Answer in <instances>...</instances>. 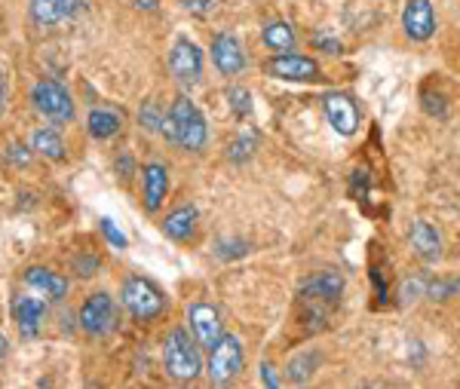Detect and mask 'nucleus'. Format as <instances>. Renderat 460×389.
Segmentation results:
<instances>
[{
    "mask_svg": "<svg viewBox=\"0 0 460 389\" xmlns=\"http://www.w3.org/2000/svg\"><path fill=\"white\" fill-rule=\"evenodd\" d=\"M89 6V0H31V19L37 25H58L77 16Z\"/></svg>",
    "mask_w": 460,
    "mask_h": 389,
    "instance_id": "obj_14",
    "label": "nucleus"
},
{
    "mask_svg": "<svg viewBox=\"0 0 460 389\" xmlns=\"http://www.w3.org/2000/svg\"><path fill=\"white\" fill-rule=\"evenodd\" d=\"M261 384L264 386H279V384H283V380L273 374V365H261Z\"/></svg>",
    "mask_w": 460,
    "mask_h": 389,
    "instance_id": "obj_34",
    "label": "nucleus"
},
{
    "mask_svg": "<svg viewBox=\"0 0 460 389\" xmlns=\"http://www.w3.org/2000/svg\"><path fill=\"white\" fill-rule=\"evenodd\" d=\"M261 40L273 52H292L295 49V28L288 22H267L261 28Z\"/></svg>",
    "mask_w": 460,
    "mask_h": 389,
    "instance_id": "obj_20",
    "label": "nucleus"
},
{
    "mask_svg": "<svg viewBox=\"0 0 460 389\" xmlns=\"http://www.w3.org/2000/svg\"><path fill=\"white\" fill-rule=\"evenodd\" d=\"M197 221H199L197 208L181 206V208H175L172 215H166V221H163V234H166L169 239H175V243H188L197 230Z\"/></svg>",
    "mask_w": 460,
    "mask_h": 389,
    "instance_id": "obj_18",
    "label": "nucleus"
},
{
    "mask_svg": "<svg viewBox=\"0 0 460 389\" xmlns=\"http://www.w3.org/2000/svg\"><path fill=\"white\" fill-rule=\"evenodd\" d=\"M310 40H314V47H316V49L329 52V56H341V52H344V47H341V40H335V37H329V34H323V31L314 34Z\"/></svg>",
    "mask_w": 460,
    "mask_h": 389,
    "instance_id": "obj_29",
    "label": "nucleus"
},
{
    "mask_svg": "<svg viewBox=\"0 0 460 389\" xmlns=\"http://www.w3.org/2000/svg\"><path fill=\"white\" fill-rule=\"evenodd\" d=\"M169 71H172L178 84L188 89L199 84V77H203V52H199L194 40L178 37L172 43V49H169Z\"/></svg>",
    "mask_w": 460,
    "mask_h": 389,
    "instance_id": "obj_8",
    "label": "nucleus"
},
{
    "mask_svg": "<svg viewBox=\"0 0 460 389\" xmlns=\"http://www.w3.org/2000/svg\"><path fill=\"white\" fill-rule=\"evenodd\" d=\"M323 111H325V119L332 123V129L338 132V136L350 138L356 136V129H359V104L353 102V95L347 93H325L323 95Z\"/></svg>",
    "mask_w": 460,
    "mask_h": 389,
    "instance_id": "obj_9",
    "label": "nucleus"
},
{
    "mask_svg": "<svg viewBox=\"0 0 460 389\" xmlns=\"http://www.w3.org/2000/svg\"><path fill=\"white\" fill-rule=\"evenodd\" d=\"M117 169H120V178H129L132 175V160H129V156H123V160L117 163Z\"/></svg>",
    "mask_w": 460,
    "mask_h": 389,
    "instance_id": "obj_36",
    "label": "nucleus"
},
{
    "mask_svg": "<svg viewBox=\"0 0 460 389\" xmlns=\"http://www.w3.org/2000/svg\"><path fill=\"white\" fill-rule=\"evenodd\" d=\"M188 322H190V332H194V338L199 347H206V349H212L215 343H218V338L225 332H221V316H218V310L209 304H194L188 310Z\"/></svg>",
    "mask_w": 460,
    "mask_h": 389,
    "instance_id": "obj_13",
    "label": "nucleus"
},
{
    "mask_svg": "<svg viewBox=\"0 0 460 389\" xmlns=\"http://www.w3.org/2000/svg\"><path fill=\"white\" fill-rule=\"evenodd\" d=\"M178 4L184 6V10H190V13H197V16H206V13L215 6V0H178Z\"/></svg>",
    "mask_w": 460,
    "mask_h": 389,
    "instance_id": "obj_33",
    "label": "nucleus"
},
{
    "mask_svg": "<svg viewBox=\"0 0 460 389\" xmlns=\"http://www.w3.org/2000/svg\"><path fill=\"white\" fill-rule=\"evenodd\" d=\"M142 181H145V208L147 212H157L169 193V172L163 163H147L142 169Z\"/></svg>",
    "mask_w": 460,
    "mask_h": 389,
    "instance_id": "obj_16",
    "label": "nucleus"
},
{
    "mask_svg": "<svg viewBox=\"0 0 460 389\" xmlns=\"http://www.w3.org/2000/svg\"><path fill=\"white\" fill-rule=\"evenodd\" d=\"M341 295H344V276L338 270L310 273L298 288V306L304 313V322H310V325L319 322L323 325L332 316V310L338 306Z\"/></svg>",
    "mask_w": 460,
    "mask_h": 389,
    "instance_id": "obj_1",
    "label": "nucleus"
},
{
    "mask_svg": "<svg viewBox=\"0 0 460 389\" xmlns=\"http://www.w3.org/2000/svg\"><path fill=\"white\" fill-rule=\"evenodd\" d=\"M117 325V306H114V297L105 295V291H95L89 295L84 306H80V328L86 334H108L111 328Z\"/></svg>",
    "mask_w": 460,
    "mask_h": 389,
    "instance_id": "obj_10",
    "label": "nucleus"
},
{
    "mask_svg": "<svg viewBox=\"0 0 460 389\" xmlns=\"http://www.w3.org/2000/svg\"><path fill=\"white\" fill-rule=\"evenodd\" d=\"M163 117H166V114H163V108L157 102H145L142 111H138V123H142L147 132H160Z\"/></svg>",
    "mask_w": 460,
    "mask_h": 389,
    "instance_id": "obj_26",
    "label": "nucleus"
},
{
    "mask_svg": "<svg viewBox=\"0 0 460 389\" xmlns=\"http://www.w3.org/2000/svg\"><path fill=\"white\" fill-rule=\"evenodd\" d=\"M25 282L37 291H43L47 297H53V301H62L65 295H68V279H62L58 273L47 270V267H28L25 270Z\"/></svg>",
    "mask_w": 460,
    "mask_h": 389,
    "instance_id": "obj_19",
    "label": "nucleus"
},
{
    "mask_svg": "<svg viewBox=\"0 0 460 389\" xmlns=\"http://www.w3.org/2000/svg\"><path fill=\"white\" fill-rule=\"evenodd\" d=\"M102 234L108 236V243H111V245H117V249H126V236L120 234V230H114V224H111L108 218L102 221Z\"/></svg>",
    "mask_w": 460,
    "mask_h": 389,
    "instance_id": "obj_32",
    "label": "nucleus"
},
{
    "mask_svg": "<svg viewBox=\"0 0 460 389\" xmlns=\"http://www.w3.org/2000/svg\"><path fill=\"white\" fill-rule=\"evenodd\" d=\"M212 62H215V68H218V74H225V77H240L249 65L243 43L227 31L212 37Z\"/></svg>",
    "mask_w": 460,
    "mask_h": 389,
    "instance_id": "obj_11",
    "label": "nucleus"
},
{
    "mask_svg": "<svg viewBox=\"0 0 460 389\" xmlns=\"http://www.w3.org/2000/svg\"><path fill=\"white\" fill-rule=\"evenodd\" d=\"M4 356H6V340L0 338V358H4Z\"/></svg>",
    "mask_w": 460,
    "mask_h": 389,
    "instance_id": "obj_38",
    "label": "nucleus"
},
{
    "mask_svg": "<svg viewBox=\"0 0 460 389\" xmlns=\"http://www.w3.org/2000/svg\"><path fill=\"white\" fill-rule=\"evenodd\" d=\"M227 102H230V111H234V117L246 119L252 114V95H249V89L230 86L227 89Z\"/></svg>",
    "mask_w": 460,
    "mask_h": 389,
    "instance_id": "obj_25",
    "label": "nucleus"
},
{
    "mask_svg": "<svg viewBox=\"0 0 460 389\" xmlns=\"http://www.w3.org/2000/svg\"><path fill=\"white\" fill-rule=\"evenodd\" d=\"M120 297H123V306L138 322H151L166 310V297H163V291L154 286L151 279H145V276H129L120 288Z\"/></svg>",
    "mask_w": 460,
    "mask_h": 389,
    "instance_id": "obj_4",
    "label": "nucleus"
},
{
    "mask_svg": "<svg viewBox=\"0 0 460 389\" xmlns=\"http://www.w3.org/2000/svg\"><path fill=\"white\" fill-rule=\"evenodd\" d=\"M264 74L273 80H286V84H314V80H323V68L310 56H298V52H273L264 62Z\"/></svg>",
    "mask_w": 460,
    "mask_h": 389,
    "instance_id": "obj_6",
    "label": "nucleus"
},
{
    "mask_svg": "<svg viewBox=\"0 0 460 389\" xmlns=\"http://www.w3.org/2000/svg\"><path fill=\"white\" fill-rule=\"evenodd\" d=\"M163 365H166L169 377L181 380V384L197 380L199 371H203V356H199L197 338L190 340V334L184 328H175L166 338V347H163Z\"/></svg>",
    "mask_w": 460,
    "mask_h": 389,
    "instance_id": "obj_2",
    "label": "nucleus"
},
{
    "mask_svg": "<svg viewBox=\"0 0 460 389\" xmlns=\"http://www.w3.org/2000/svg\"><path fill=\"white\" fill-rule=\"evenodd\" d=\"M460 288V279H436L427 286V297L429 301H448V297H455Z\"/></svg>",
    "mask_w": 460,
    "mask_h": 389,
    "instance_id": "obj_27",
    "label": "nucleus"
},
{
    "mask_svg": "<svg viewBox=\"0 0 460 389\" xmlns=\"http://www.w3.org/2000/svg\"><path fill=\"white\" fill-rule=\"evenodd\" d=\"M4 108H6V80L0 74V114H4Z\"/></svg>",
    "mask_w": 460,
    "mask_h": 389,
    "instance_id": "obj_37",
    "label": "nucleus"
},
{
    "mask_svg": "<svg viewBox=\"0 0 460 389\" xmlns=\"http://www.w3.org/2000/svg\"><path fill=\"white\" fill-rule=\"evenodd\" d=\"M246 365V353H243V340L236 334H221L218 343L209 349V365H206V374L215 386H225Z\"/></svg>",
    "mask_w": 460,
    "mask_h": 389,
    "instance_id": "obj_5",
    "label": "nucleus"
},
{
    "mask_svg": "<svg viewBox=\"0 0 460 389\" xmlns=\"http://www.w3.org/2000/svg\"><path fill=\"white\" fill-rule=\"evenodd\" d=\"M31 102L37 108V114H43L53 123H71L74 119V99L71 93L56 80H40L31 89Z\"/></svg>",
    "mask_w": 460,
    "mask_h": 389,
    "instance_id": "obj_7",
    "label": "nucleus"
},
{
    "mask_svg": "<svg viewBox=\"0 0 460 389\" xmlns=\"http://www.w3.org/2000/svg\"><path fill=\"white\" fill-rule=\"evenodd\" d=\"M169 117L175 123V145L188 154H199L206 147V138H209V129H206V117L199 114V108L188 95H178L169 108Z\"/></svg>",
    "mask_w": 460,
    "mask_h": 389,
    "instance_id": "obj_3",
    "label": "nucleus"
},
{
    "mask_svg": "<svg viewBox=\"0 0 460 389\" xmlns=\"http://www.w3.org/2000/svg\"><path fill=\"white\" fill-rule=\"evenodd\" d=\"M13 316H16L22 334L34 338V334L40 332L43 316H47V306L37 301V297H16V301H13Z\"/></svg>",
    "mask_w": 460,
    "mask_h": 389,
    "instance_id": "obj_17",
    "label": "nucleus"
},
{
    "mask_svg": "<svg viewBox=\"0 0 460 389\" xmlns=\"http://www.w3.org/2000/svg\"><path fill=\"white\" fill-rule=\"evenodd\" d=\"M319 362H323V353H319V349H307V353L292 356L288 358V368H286L288 380H292V384H307V380L316 374Z\"/></svg>",
    "mask_w": 460,
    "mask_h": 389,
    "instance_id": "obj_21",
    "label": "nucleus"
},
{
    "mask_svg": "<svg viewBox=\"0 0 460 389\" xmlns=\"http://www.w3.org/2000/svg\"><path fill=\"white\" fill-rule=\"evenodd\" d=\"M6 160H10L13 166H28V160H31V154H28L22 145H10V147H6Z\"/></svg>",
    "mask_w": 460,
    "mask_h": 389,
    "instance_id": "obj_31",
    "label": "nucleus"
},
{
    "mask_svg": "<svg viewBox=\"0 0 460 389\" xmlns=\"http://www.w3.org/2000/svg\"><path fill=\"white\" fill-rule=\"evenodd\" d=\"M31 141H34V151L43 154L47 160H53V163H62L65 160V145H62V138H58V132H53V129H37Z\"/></svg>",
    "mask_w": 460,
    "mask_h": 389,
    "instance_id": "obj_23",
    "label": "nucleus"
},
{
    "mask_svg": "<svg viewBox=\"0 0 460 389\" xmlns=\"http://www.w3.org/2000/svg\"><path fill=\"white\" fill-rule=\"evenodd\" d=\"M136 10H145V13H157L160 10V0H129Z\"/></svg>",
    "mask_w": 460,
    "mask_h": 389,
    "instance_id": "obj_35",
    "label": "nucleus"
},
{
    "mask_svg": "<svg viewBox=\"0 0 460 389\" xmlns=\"http://www.w3.org/2000/svg\"><path fill=\"white\" fill-rule=\"evenodd\" d=\"M120 117L114 114V111H89L86 117V132L93 138H111L120 132Z\"/></svg>",
    "mask_w": 460,
    "mask_h": 389,
    "instance_id": "obj_22",
    "label": "nucleus"
},
{
    "mask_svg": "<svg viewBox=\"0 0 460 389\" xmlns=\"http://www.w3.org/2000/svg\"><path fill=\"white\" fill-rule=\"evenodd\" d=\"M402 28L405 37L414 43H424L436 34V13L429 0H408L402 10Z\"/></svg>",
    "mask_w": 460,
    "mask_h": 389,
    "instance_id": "obj_12",
    "label": "nucleus"
},
{
    "mask_svg": "<svg viewBox=\"0 0 460 389\" xmlns=\"http://www.w3.org/2000/svg\"><path fill=\"white\" fill-rule=\"evenodd\" d=\"M99 267H102V261L95 258V254H77V258H74V273L84 276V279L99 273Z\"/></svg>",
    "mask_w": 460,
    "mask_h": 389,
    "instance_id": "obj_28",
    "label": "nucleus"
},
{
    "mask_svg": "<svg viewBox=\"0 0 460 389\" xmlns=\"http://www.w3.org/2000/svg\"><path fill=\"white\" fill-rule=\"evenodd\" d=\"M258 151V132H243L240 138H234L227 145V160L230 163H246Z\"/></svg>",
    "mask_w": 460,
    "mask_h": 389,
    "instance_id": "obj_24",
    "label": "nucleus"
},
{
    "mask_svg": "<svg viewBox=\"0 0 460 389\" xmlns=\"http://www.w3.org/2000/svg\"><path fill=\"white\" fill-rule=\"evenodd\" d=\"M420 295H427V286L420 279H405L402 282V301H418Z\"/></svg>",
    "mask_w": 460,
    "mask_h": 389,
    "instance_id": "obj_30",
    "label": "nucleus"
},
{
    "mask_svg": "<svg viewBox=\"0 0 460 389\" xmlns=\"http://www.w3.org/2000/svg\"><path fill=\"white\" fill-rule=\"evenodd\" d=\"M408 243H411V252L418 254V261H424V264L442 261V236L429 221H414L411 234H408Z\"/></svg>",
    "mask_w": 460,
    "mask_h": 389,
    "instance_id": "obj_15",
    "label": "nucleus"
}]
</instances>
